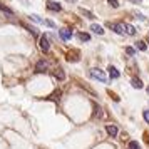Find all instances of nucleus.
<instances>
[{
	"label": "nucleus",
	"mask_w": 149,
	"mask_h": 149,
	"mask_svg": "<svg viewBox=\"0 0 149 149\" xmlns=\"http://www.w3.org/2000/svg\"><path fill=\"white\" fill-rule=\"evenodd\" d=\"M148 94H149V87H148Z\"/></svg>",
	"instance_id": "obj_25"
},
{
	"label": "nucleus",
	"mask_w": 149,
	"mask_h": 149,
	"mask_svg": "<svg viewBox=\"0 0 149 149\" xmlns=\"http://www.w3.org/2000/svg\"><path fill=\"white\" fill-rule=\"evenodd\" d=\"M142 116H144V121H146V122L149 124V109H146V111L142 112Z\"/></svg>",
	"instance_id": "obj_20"
},
{
	"label": "nucleus",
	"mask_w": 149,
	"mask_h": 149,
	"mask_svg": "<svg viewBox=\"0 0 149 149\" xmlns=\"http://www.w3.org/2000/svg\"><path fill=\"white\" fill-rule=\"evenodd\" d=\"M65 2H69V3H75L77 0H65Z\"/></svg>",
	"instance_id": "obj_24"
},
{
	"label": "nucleus",
	"mask_w": 149,
	"mask_h": 149,
	"mask_svg": "<svg viewBox=\"0 0 149 149\" xmlns=\"http://www.w3.org/2000/svg\"><path fill=\"white\" fill-rule=\"evenodd\" d=\"M59 94H61V92H59V91H55V94H52L50 97H52L54 101H59Z\"/></svg>",
	"instance_id": "obj_22"
},
{
	"label": "nucleus",
	"mask_w": 149,
	"mask_h": 149,
	"mask_svg": "<svg viewBox=\"0 0 149 149\" xmlns=\"http://www.w3.org/2000/svg\"><path fill=\"white\" fill-rule=\"evenodd\" d=\"M127 149H141V146H139L136 141H131V142H129V148Z\"/></svg>",
	"instance_id": "obj_17"
},
{
	"label": "nucleus",
	"mask_w": 149,
	"mask_h": 149,
	"mask_svg": "<svg viewBox=\"0 0 149 149\" xmlns=\"http://www.w3.org/2000/svg\"><path fill=\"white\" fill-rule=\"evenodd\" d=\"M54 75L59 79V81H64V79H65V74H64V70H61V69L54 70Z\"/></svg>",
	"instance_id": "obj_12"
},
{
	"label": "nucleus",
	"mask_w": 149,
	"mask_h": 149,
	"mask_svg": "<svg viewBox=\"0 0 149 149\" xmlns=\"http://www.w3.org/2000/svg\"><path fill=\"white\" fill-rule=\"evenodd\" d=\"M47 8L49 10H52V12H61L62 5L61 3H57V2H47Z\"/></svg>",
	"instance_id": "obj_6"
},
{
	"label": "nucleus",
	"mask_w": 149,
	"mask_h": 149,
	"mask_svg": "<svg viewBox=\"0 0 149 149\" xmlns=\"http://www.w3.org/2000/svg\"><path fill=\"white\" fill-rule=\"evenodd\" d=\"M136 47L139 49V50H146V49H148V45H146L142 40H139V42H136Z\"/></svg>",
	"instance_id": "obj_16"
},
{
	"label": "nucleus",
	"mask_w": 149,
	"mask_h": 149,
	"mask_svg": "<svg viewBox=\"0 0 149 149\" xmlns=\"http://www.w3.org/2000/svg\"><path fill=\"white\" fill-rule=\"evenodd\" d=\"M0 10H3V12H5V14H8V15H14V12H12L10 8L5 7V5H2V3H0Z\"/></svg>",
	"instance_id": "obj_18"
},
{
	"label": "nucleus",
	"mask_w": 149,
	"mask_h": 149,
	"mask_svg": "<svg viewBox=\"0 0 149 149\" xmlns=\"http://www.w3.org/2000/svg\"><path fill=\"white\" fill-rule=\"evenodd\" d=\"M45 70H49V62L47 61H37V64H35V72H45Z\"/></svg>",
	"instance_id": "obj_3"
},
{
	"label": "nucleus",
	"mask_w": 149,
	"mask_h": 149,
	"mask_svg": "<svg viewBox=\"0 0 149 149\" xmlns=\"http://www.w3.org/2000/svg\"><path fill=\"white\" fill-rule=\"evenodd\" d=\"M126 52H127L129 55H134V54H136V50H134L132 47H127V49H126Z\"/></svg>",
	"instance_id": "obj_21"
},
{
	"label": "nucleus",
	"mask_w": 149,
	"mask_h": 149,
	"mask_svg": "<svg viewBox=\"0 0 149 149\" xmlns=\"http://www.w3.org/2000/svg\"><path fill=\"white\" fill-rule=\"evenodd\" d=\"M91 30H92L94 34H97V35H102V34H104V29H102L101 25H97V24L91 25Z\"/></svg>",
	"instance_id": "obj_9"
},
{
	"label": "nucleus",
	"mask_w": 149,
	"mask_h": 149,
	"mask_svg": "<svg viewBox=\"0 0 149 149\" xmlns=\"http://www.w3.org/2000/svg\"><path fill=\"white\" fill-rule=\"evenodd\" d=\"M131 84H132V87L134 89H142V81L141 79H137V77H134V79L131 81Z\"/></svg>",
	"instance_id": "obj_10"
},
{
	"label": "nucleus",
	"mask_w": 149,
	"mask_h": 149,
	"mask_svg": "<svg viewBox=\"0 0 149 149\" xmlns=\"http://www.w3.org/2000/svg\"><path fill=\"white\" fill-rule=\"evenodd\" d=\"M148 42H149V35H148Z\"/></svg>",
	"instance_id": "obj_26"
},
{
	"label": "nucleus",
	"mask_w": 149,
	"mask_h": 149,
	"mask_svg": "<svg viewBox=\"0 0 149 149\" xmlns=\"http://www.w3.org/2000/svg\"><path fill=\"white\" fill-rule=\"evenodd\" d=\"M109 27L117 34H126V24H121V22L119 24H109Z\"/></svg>",
	"instance_id": "obj_4"
},
{
	"label": "nucleus",
	"mask_w": 149,
	"mask_h": 149,
	"mask_svg": "<svg viewBox=\"0 0 149 149\" xmlns=\"http://www.w3.org/2000/svg\"><path fill=\"white\" fill-rule=\"evenodd\" d=\"M39 45H40L42 52H49V50H50V44H49V35H40V42H39Z\"/></svg>",
	"instance_id": "obj_2"
},
{
	"label": "nucleus",
	"mask_w": 149,
	"mask_h": 149,
	"mask_svg": "<svg viewBox=\"0 0 149 149\" xmlns=\"http://www.w3.org/2000/svg\"><path fill=\"white\" fill-rule=\"evenodd\" d=\"M79 12H81L82 15H86L87 19H94V14H92V12H89V10H86V8H79Z\"/></svg>",
	"instance_id": "obj_14"
},
{
	"label": "nucleus",
	"mask_w": 149,
	"mask_h": 149,
	"mask_svg": "<svg viewBox=\"0 0 149 149\" xmlns=\"http://www.w3.org/2000/svg\"><path fill=\"white\" fill-rule=\"evenodd\" d=\"M109 5H111L112 8H117L119 7V2H117V0H109Z\"/></svg>",
	"instance_id": "obj_19"
},
{
	"label": "nucleus",
	"mask_w": 149,
	"mask_h": 149,
	"mask_svg": "<svg viewBox=\"0 0 149 149\" xmlns=\"http://www.w3.org/2000/svg\"><path fill=\"white\" fill-rule=\"evenodd\" d=\"M106 131H107V134L111 136V137H116V136H117V127L112 126V124H107V126H106Z\"/></svg>",
	"instance_id": "obj_7"
},
{
	"label": "nucleus",
	"mask_w": 149,
	"mask_h": 149,
	"mask_svg": "<svg viewBox=\"0 0 149 149\" xmlns=\"http://www.w3.org/2000/svg\"><path fill=\"white\" fill-rule=\"evenodd\" d=\"M59 35H61L62 40H70V39H72V32H70V29H61V30H59Z\"/></svg>",
	"instance_id": "obj_5"
},
{
	"label": "nucleus",
	"mask_w": 149,
	"mask_h": 149,
	"mask_svg": "<svg viewBox=\"0 0 149 149\" xmlns=\"http://www.w3.org/2000/svg\"><path fill=\"white\" fill-rule=\"evenodd\" d=\"M30 20L32 22H35V24H44V25H45V22L47 20H44V19H42V17H39V15H30Z\"/></svg>",
	"instance_id": "obj_11"
},
{
	"label": "nucleus",
	"mask_w": 149,
	"mask_h": 149,
	"mask_svg": "<svg viewBox=\"0 0 149 149\" xmlns=\"http://www.w3.org/2000/svg\"><path fill=\"white\" fill-rule=\"evenodd\" d=\"M126 34H127V35H134V34H136V29L132 27V25L126 24Z\"/></svg>",
	"instance_id": "obj_15"
},
{
	"label": "nucleus",
	"mask_w": 149,
	"mask_h": 149,
	"mask_svg": "<svg viewBox=\"0 0 149 149\" xmlns=\"http://www.w3.org/2000/svg\"><path fill=\"white\" fill-rule=\"evenodd\" d=\"M89 75L92 77V79H97L99 82H107V75H106V72L104 70H101V69H91L89 70Z\"/></svg>",
	"instance_id": "obj_1"
},
{
	"label": "nucleus",
	"mask_w": 149,
	"mask_h": 149,
	"mask_svg": "<svg viewBox=\"0 0 149 149\" xmlns=\"http://www.w3.org/2000/svg\"><path fill=\"white\" fill-rule=\"evenodd\" d=\"M107 70H109V77H111V79H117V77L121 75V74H119V70H117V69H116L114 65H111V67H109Z\"/></svg>",
	"instance_id": "obj_8"
},
{
	"label": "nucleus",
	"mask_w": 149,
	"mask_h": 149,
	"mask_svg": "<svg viewBox=\"0 0 149 149\" xmlns=\"http://www.w3.org/2000/svg\"><path fill=\"white\" fill-rule=\"evenodd\" d=\"M77 37H79V39H81L82 42L91 40V35H89V34H84V32H79V34H77Z\"/></svg>",
	"instance_id": "obj_13"
},
{
	"label": "nucleus",
	"mask_w": 149,
	"mask_h": 149,
	"mask_svg": "<svg viewBox=\"0 0 149 149\" xmlns=\"http://www.w3.org/2000/svg\"><path fill=\"white\" fill-rule=\"evenodd\" d=\"M131 2H134V3H141L142 0H131Z\"/></svg>",
	"instance_id": "obj_23"
}]
</instances>
